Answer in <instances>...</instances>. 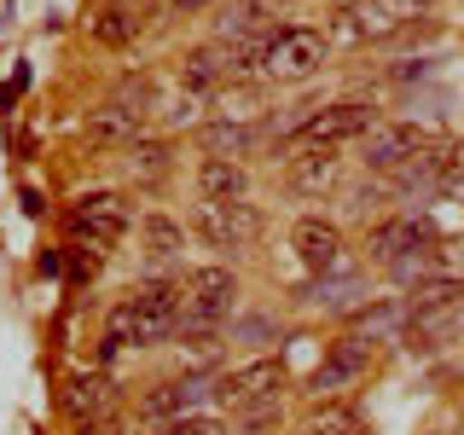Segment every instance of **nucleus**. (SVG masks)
Listing matches in <instances>:
<instances>
[{
    "instance_id": "1",
    "label": "nucleus",
    "mask_w": 464,
    "mask_h": 435,
    "mask_svg": "<svg viewBox=\"0 0 464 435\" xmlns=\"http://www.w3.org/2000/svg\"><path fill=\"white\" fill-rule=\"evenodd\" d=\"M232 296H238V279H232L227 267H198L186 273L180 285V325H174V337H192L198 348H209V337L221 331V319L232 314Z\"/></svg>"
},
{
    "instance_id": "2",
    "label": "nucleus",
    "mask_w": 464,
    "mask_h": 435,
    "mask_svg": "<svg viewBox=\"0 0 464 435\" xmlns=\"http://www.w3.org/2000/svg\"><path fill=\"white\" fill-rule=\"evenodd\" d=\"M377 128V111L348 99V105H325V111H302L296 128L285 134V157H308V151H337V145L360 140Z\"/></svg>"
},
{
    "instance_id": "3",
    "label": "nucleus",
    "mask_w": 464,
    "mask_h": 435,
    "mask_svg": "<svg viewBox=\"0 0 464 435\" xmlns=\"http://www.w3.org/2000/svg\"><path fill=\"white\" fill-rule=\"evenodd\" d=\"M325 47L331 41L308 24H285L267 35V53H261V76L273 82H308L319 64H325Z\"/></svg>"
},
{
    "instance_id": "4",
    "label": "nucleus",
    "mask_w": 464,
    "mask_h": 435,
    "mask_svg": "<svg viewBox=\"0 0 464 435\" xmlns=\"http://www.w3.org/2000/svg\"><path fill=\"white\" fill-rule=\"evenodd\" d=\"M192 227L215 244V250H244V244H256V238H261V209H256V203H244V198H232V203H209V198H198Z\"/></svg>"
},
{
    "instance_id": "5",
    "label": "nucleus",
    "mask_w": 464,
    "mask_h": 435,
    "mask_svg": "<svg viewBox=\"0 0 464 435\" xmlns=\"http://www.w3.org/2000/svg\"><path fill=\"white\" fill-rule=\"evenodd\" d=\"M128 314H134V348H157L174 337L180 325V285H157L145 279L134 296H128Z\"/></svg>"
},
{
    "instance_id": "6",
    "label": "nucleus",
    "mask_w": 464,
    "mask_h": 435,
    "mask_svg": "<svg viewBox=\"0 0 464 435\" xmlns=\"http://www.w3.org/2000/svg\"><path fill=\"white\" fill-rule=\"evenodd\" d=\"M64 221H70V238L111 250V244L128 232V203H122V192H82L76 203H70Z\"/></svg>"
},
{
    "instance_id": "7",
    "label": "nucleus",
    "mask_w": 464,
    "mask_h": 435,
    "mask_svg": "<svg viewBox=\"0 0 464 435\" xmlns=\"http://www.w3.org/2000/svg\"><path fill=\"white\" fill-rule=\"evenodd\" d=\"M215 395H221V406H232V412H250V406L279 401L285 395V360L261 354V360H250V366L227 372L221 383H215Z\"/></svg>"
},
{
    "instance_id": "8",
    "label": "nucleus",
    "mask_w": 464,
    "mask_h": 435,
    "mask_svg": "<svg viewBox=\"0 0 464 435\" xmlns=\"http://www.w3.org/2000/svg\"><path fill=\"white\" fill-rule=\"evenodd\" d=\"M372 366V343H360V337H337L325 348V360L308 372V395L314 401H337L343 389H354L360 377H366Z\"/></svg>"
},
{
    "instance_id": "9",
    "label": "nucleus",
    "mask_w": 464,
    "mask_h": 435,
    "mask_svg": "<svg viewBox=\"0 0 464 435\" xmlns=\"http://www.w3.org/2000/svg\"><path fill=\"white\" fill-rule=\"evenodd\" d=\"M430 145V134L418 122H377L372 134H360V163L372 174H395L406 157H418Z\"/></svg>"
},
{
    "instance_id": "10",
    "label": "nucleus",
    "mask_w": 464,
    "mask_h": 435,
    "mask_svg": "<svg viewBox=\"0 0 464 435\" xmlns=\"http://www.w3.org/2000/svg\"><path fill=\"white\" fill-rule=\"evenodd\" d=\"M464 331V290L459 296H447V302H435V308H412V319H406V348L412 354H430V348H447Z\"/></svg>"
},
{
    "instance_id": "11",
    "label": "nucleus",
    "mask_w": 464,
    "mask_h": 435,
    "mask_svg": "<svg viewBox=\"0 0 464 435\" xmlns=\"http://www.w3.org/2000/svg\"><path fill=\"white\" fill-rule=\"evenodd\" d=\"M209 395H215L209 377H174V383H157L151 395L140 401V418L145 424H174V418H192Z\"/></svg>"
},
{
    "instance_id": "12",
    "label": "nucleus",
    "mask_w": 464,
    "mask_h": 435,
    "mask_svg": "<svg viewBox=\"0 0 464 435\" xmlns=\"http://www.w3.org/2000/svg\"><path fill=\"white\" fill-rule=\"evenodd\" d=\"M290 244H296L302 267L314 273V279H331V273L343 267V232L331 221H319V215H308V221H296V232H290Z\"/></svg>"
},
{
    "instance_id": "13",
    "label": "nucleus",
    "mask_w": 464,
    "mask_h": 435,
    "mask_svg": "<svg viewBox=\"0 0 464 435\" xmlns=\"http://www.w3.org/2000/svg\"><path fill=\"white\" fill-rule=\"evenodd\" d=\"M430 0H360L354 18H360V41H395L406 35L418 18H424Z\"/></svg>"
},
{
    "instance_id": "14",
    "label": "nucleus",
    "mask_w": 464,
    "mask_h": 435,
    "mask_svg": "<svg viewBox=\"0 0 464 435\" xmlns=\"http://www.w3.org/2000/svg\"><path fill=\"white\" fill-rule=\"evenodd\" d=\"M435 244H441V238H435V227L424 221V215H401V221L372 227V244H366V250H372V261H383V267H389L395 256H406V250H435Z\"/></svg>"
},
{
    "instance_id": "15",
    "label": "nucleus",
    "mask_w": 464,
    "mask_h": 435,
    "mask_svg": "<svg viewBox=\"0 0 464 435\" xmlns=\"http://www.w3.org/2000/svg\"><path fill=\"white\" fill-rule=\"evenodd\" d=\"M285 12V0H232L215 18V41H250V35H273V18Z\"/></svg>"
},
{
    "instance_id": "16",
    "label": "nucleus",
    "mask_w": 464,
    "mask_h": 435,
    "mask_svg": "<svg viewBox=\"0 0 464 435\" xmlns=\"http://www.w3.org/2000/svg\"><path fill=\"white\" fill-rule=\"evenodd\" d=\"M116 406V383H111V372H76L70 377V389H64V412L76 418V424H87V418H105Z\"/></svg>"
},
{
    "instance_id": "17",
    "label": "nucleus",
    "mask_w": 464,
    "mask_h": 435,
    "mask_svg": "<svg viewBox=\"0 0 464 435\" xmlns=\"http://www.w3.org/2000/svg\"><path fill=\"white\" fill-rule=\"evenodd\" d=\"M290 198H325L337 186V151H308V157H290L285 169Z\"/></svg>"
},
{
    "instance_id": "18",
    "label": "nucleus",
    "mask_w": 464,
    "mask_h": 435,
    "mask_svg": "<svg viewBox=\"0 0 464 435\" xmlns=\"http://www.w3.org/2000/svg\"><path fill=\"white\" fill-rule=\"evenodd\" d=\"M140 250H145V261H151V273L174 267L180 250H186V227L169 221V215H145L140 221Z\"/></svg>"
},
{
    "instance_id": "19",
    "label": "nucleus",
    "mask_w": 464,
    "mask_h": 435,
    "mask_svg": "<svg viewBox=\"0 0 464 435\" xmlns=\"http://www.w3.org/2000/svg\"><path fill=\"white\" fill-rule=\"evenodd\" d=\"M180 82L192 87V93H203V99L221 93V87H227V41H209V47H192V53H186Z\"/></svg>"
},
{
    "instance_id": "20",
    "label": "nucleus",
    "mask_w": 464,
    "mask_h": 435,
    "mask_svg": "<svg viewBox=\"0 0 464 435\" xmlns=\"http://www.w3.org/2000/svg\"><path fill=\"white\" fill-rule=\"evenodd\" d=\"M244 192H250V169L232 163V157H203V169H198V198L232 203V198H244Z\"/></svg>"
},
{
    "instance_id": "21",
    "label": "nucleus",
    "mask_w": 464,
    "mask_h": 435,
    "mask_svg": "<svg viewBox=\"0 0 464 435\" xmlns=\"http://www.w3.org/2000/svg\"><path fill=\"white\" fill-rule=\"evenodd\" d=\"M140 128H145V116H134L128 105H116V99L87 116V140L93 145H140Z\"/></svg>"
},
{
    "instance_id": "22",
    "label": "nucleus",
    "mask_w": 464,
    "mask_h": 435,
    "mask_svg": "<svg viewBox=\"0 0 464 435\" xmlns=\"http://www.w3.org/2000/svg\"><path fill=\"white\" fill-rule=\"evenodd\" d=\"M261 134H267L261 122H238V116H221V122L203 128V151H209V157H232V163H238V157L250 151Z\"/></svg>"
},
{
    "instance_id": "23",
    "label": "nucleus",
    "mask_w": 464,
    "mask_h": 435,
    "mask_svg": "<svg viewBox=\"0 0 464 435\" xmlns=\"http://www.w3.org/2000/svg\"><path fill=\"white\" fill-rule=\"evenodd\" d=\"M406 319H412V308H406V302H366V308L354 314V331H348V337L383 343V337H401Z\"/></svg>"
},
{
    "instance_id": "24",
    "label": "nucleus",
    "mask_w": 464,
    "mask_h": 435,
    "mask_svg": "<svg viewBox=\"0 0 464 435\" xmlns=\"http://www.w3.org/2000/svg\"><path fill=\"white\" fill-rule=\"evenodd\" d=\"M302 302H319V308H331V314H360L366 308V285H360L354 273H343V279H314L302 290Z\"/></svg>"
},
{
    "instance_id": "25",
    "label": "nucleus",
    "mask_w": 464,
    "mask_h": 435,
    "mask_svg": "<svg viewBox=\"0 0 464 435\" xmlns=\"http://www.w3.org/2000/svg\"><path fill=\"white\" fill-rule=\"evenodd\" d=\"M302 435H372V424L348 401H319L308 412V424H302Z\"/></svg>"
},
{
    "instance_id": "26",
    "label": "nucleus",
    "mask_w": 464,
    "mask_h": 435,
    "mask_svg": "<svg viewBox=\"0 0 464 435\" xmlns=\"http://www.w3.org/2000/svg\"><path fill=\"white\" fill-rule=\"evenodd\" d=\"M87 29H93L99 47H134L140 41V12L134 6H105V12L87 18Z\"/></svg>"
},
{
    "instance_id": "27",
    "label": "nucleus",
    "mask_w": 464,
    "mask_h": 435,
    "mask_svg": "<svg viewBox=\"0 0 464 435\" xmlns=\"http://www.w3.org/2000/svg\"><path fill=\"white\" fill-rule=\"evenodd\" d=\"M128 174H134L140 186H157L169 174V145L163 140H140L134 151H128Z\"/></svg>"
},
{
    "instance_id": "28",
    "label": "nucleus",
    "mask_w": 464,
    "mask_h": 435,
    "mask_svg": "<svg viewBox=\"0 0 464 435\" xmlns=\"http://www.w3.org/2000/svg\"><path fill=\"white\" fill-rule=\"evenodd\" d=\"M99 267H105V250H99V244H82V238L70 244V285H87Z\"/></svg>"
},
{
    "instance_id": "29",
    "label": "nucleus",
    "mask_w": 464,
    "mask_h": 435,
    "mask_svg": "<svg viewBox=\"0 0 464 435\" xmlns=\"http://www.w3.org/2000/svg\"><path fill=\"white\" fill-rule=\"evenodd\" d=\"M116 105H128L134 116H145L157 105V87H151V76H128L122 87H116Z\"/></svg>"
},
{
    "instance_id": "30",
    "label": "nucleus",
    "mask_w": 464,
    "mask_h": 435,
    "mask_svg": "<svg viewBox=\"0 0 464 435\" xmlns=\"http://www.w3.org/2000/svg\"><path fill=\"white\" fill-rule=\"evenodd\" d=\"M435 279L464 285V238H441V244H435Z\"/></svg>"
},
{
    "instance_id": "31",
    "label": "nucleus",
    "mask_w": 464,
    "mask_h": 435,
    "mask_svg": "<svg viewBox=\"0 0 464 435\" xmlns=\"http://www.w3.org/2000/svg\"><path fill=\"white\" fill-rule=\"evenodd\" d=\"M157 435H227L221 418H209V412H192V418H174V424H163Z\"/></svg>"
},
{
    "instance_id": "32",
    "label": "nucleus",
    "mask_w": 464,
    "mask_h": 435,
    "mask_svg": "<svg viewBox=\"0 0 464 435\" xmlns=\"http://www.w3.org/2000/svg\"><path fill=\"white\" fill-rule=\"evenodd\" d=\"M435 192H441L447 203H464V157H453V163L441 169V180H435Z\"/></svg>"
},
{
    "instance_id": "33",
    "label": "nucleus",
    "mask_w": 464,
    "mask_h": 435,
    "mask_svg": "<svg viewBox=\"0 0 464 435\" xmlns=\"http://www.w3.org/2000/svg\"><path fill=\"white\" fill-rule=\"evenodd\" d=\"M372 203H377V186H354L348 192V215H372Z\"/></svg>"
},
{
    "instance_id": "34",
    "label": "nucleus",
    "mask_w": 464,
    "mask_h": 435,
    "mask_svg": "<svg viewBox=\"0 0 464 435\" xmlns=\"http://www.w3.org/2000/svg\"><path fill=\"white\" fill-rule=\"evenodd\" d=\"M76 435H116V418H87V424H76Z\"/></svg>"
},
{
    "instance_id": "35",
    "label": "nucleus",
    "mask_w": 464,
    "mask_h": 435,
    "mask_svg": "<svg viewBox=\"0 0 464 435\" xmlns=\"http://www.w3.org/2000/svg\"><path fill=\"white\" fill-rule=\"evenodd\" d=\"M41 273H47V279H58V273H64V256L47 250V256H41Z\"/></svg>"
},
{
    "instance_id": "36",
    "label": "nucleus",
    "mask_w": 464,
    "mask_h": 435,
    "mask_svg": "<svg viewBox=\"0 0 464 435\" xmlns=\"http://www.w3.org/2000/svg\"><path fill=\"white\" fill-rule=\"evenodd\" d=\"M169 6H174V12H203L209 0H169Z\"/></svg>"
}]
</instances>
